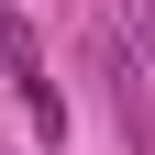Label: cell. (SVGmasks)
Returning <instances> with one entry per match:
<instances>
[{"label":"cell","instance_id":"6da1fadb","mask_svg":"<svg viewBox=\"0 0 155 155\" xmlns=\"http://www.w3.org/2000/svg\"><path fill=\"white\" fill-rule=\"evenodd\" d=\"M89 67H100V100H111V122H122V144L133 155H155V100H144V55L122 45L111 22H89Z\"/></svg>","mask_w":155,"mask_h":155}]
</instances>
